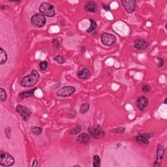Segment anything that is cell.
<instances>
[{
	"label": "cell",
	"mask_w": 167,
	"mask_h": 167,
	"mask_svg": "<svg viewBox=\"0 0 167 167\" xmlns=\"http://www.w3.org/2000/svg\"><path fill=\"white\" fill-rule=\"evenodd\" d=\"M93 166L94 167H99L101 166V159L97 155H95L93 157Z\"/></svg>",
	"instance_id": "cell-22"
},
{
	"label": "cell",
	"mask_w": 167,
	"mask_h": 167,
	"mask_svg": "<svg viewBox=\"0 0 167 167\" xmlns=\"http://www.w3.org/2000/svg\"><path fill=\"white\" fill-rule=\"evenodd\" d=\"M37 88H35L32 89V90H29L27 91H24V92L20 93L19 95L20 99H25L33 97L34 94H35V91L37 90Z\"/></svg>",
	"instance_id": "cell-16"
},
{
	"label": "cell",
	"mask_w": 167,
	"mask_h": 167,
	"mask_svg": "<svg viewBox=\"0 0 167 167\" xmlns=\"http://www.w3.org/2000/svg\"><path fill=\"white\" fill-rule=\"evenodd\" d=\"M85 9L89 13H96L97 11V4L95 1H88L85 5Z\"/></svg>",
	"instance_id": "cell-13"
},
{
	"label": "cell",
	"mask_w": 167,
	"mask_h": 167,
	"mask_svg": "<svg viewBox=\"0 0 167 167\" xmlns=\"http://www.w3.org/2000/svg\"><path fill=\"white\" fill-rule=\"evenodd\" d=\"M101 41L105 46H110L116 42V37L113 34L109 33H103L101 36Z\"/></svg>",
	"instance_id": "cell-6"
},
{
	"label": "cell",
	"mask_w": 167,
	"mask_h": 167,
	"mask_svg": "<svg viewBox=\"0 0 167 167\" xmlns=\"http://www.w3.org/2000/svg\"><path fill=\"white\" fill-rule=\"evenodd\" d=\"M125 129L124 127H118L110 130V132H116V133H121V132H123L125 131Z\"/></svg>",
	"instance_id": "cell-27"
},
{
	"label": "cell",
	"mask_w": 167,
	"mask_h": 167,
	"mask_svg": "<svg viewBox=\"0 0 167 167\" xmlns=\"http://www.w3.org/2000/svg\"><path fill=\"white\" fill-rule=\"evenodd\" d=\"M82 131V127L80 125H76L75 128L71 130L70 133L72 135H78Z\"/></svg>",
	"instance_id": "cell-24"
},
{
	"label": "cell",
	"mask_w": 167,
	"mask_h": 167,
	"mask_svg": "<svg viewBox=\"0 0 167 167\" xmlns=\"http://www.w3.org/2000/svg\"><path fill=\"white\" fill-rule=\"evenodd\" d=\"M46 22V18L45 16L41 13H37L33 15L31 18V23L33 26L36 27H41L44 26Z\"/></svg>",
	"instance_id": "cell-4"
},
{
	"label": "cell",
	"mask_w": 167,
	"mask_h": 167,
	"mask_svg": "<svg viewBox=\"0 0 167 167\" xmlns=\"http://www.w3.org/2000/svg\"><path fill=\"white\" fill-rule=\"evenodd\" d=\"M148 46V42L143 39L138 38L134 41V47L138 50H143L147 48Z\"/></svg>",
	"instance_id": "cell-11"
},
{
	"label": "cell",
	"mask_w": 167,
	"mask_h": 167,
	"mask_svg": "<svg viewBox=\"0 0 167 167\" xmlns=\"http://www.w3.org/2000/svg\"><path fill=\"white\" fill-rule=\"evenodd\" d=\"M89 107H90V106H89V104L87 103L82 104L80 107V110H79L80 112L82 114H84L86 113H87L89 110Z\"/></svg>",
	"instance_id": "cell-19"
},
{
	"label": "cell",
	"mask_w": 167,
	"mask_h": 167,
	"mask_svg": "<svg viewBox=\"0 0 167 167\" xmlns=\"http://www.w3.org/2000/svg\"><path fill=\"white\" fill-rule=\"evenodd\" d=\"M150 137H148V134H142L138 135L136 137V140L138 143L142 144H149V138Z\"/></svg>",
	"instance_id": "cell-14"
},
{
	"label": "cell",
	"mask_w": 167,
	"mask_h": 167,
	"mask_svg": "<svg viewBox=\"0 0 167 167\" xmlns=\"http://www.w3.org/2000/svg\"><path fill=\"white\" fill-rule=\"evenodd\" d=\"M16 111L22 117L25 122H27L32 115V111L29 108L22 106V105H18L16 107Z\"/></svg>",
	"instance_id": "cell-8"
},
{
	"label": "cell",
	"mask_w": 167,
	"mask_h": 167,
	"mask_svg": "<svg viewBox=\"0 0 167 167\" xmlns=\"http://www.w3.org/2000/svg\"><path fill=\"white\" fill-rule=\"evenodd\" d=\"M54 60L56 61L59 64H63L66 62V59L60 55H55L54 58Z\"/></svg>",
	"instance_id": "cell-23"
},
{
	"label": "cell",
	"mask_w": 167,
	"mask_h": 167,
	"mask_svg": "<svg viewBox=\"0 0 167 167\" xmlns=\"http://www.w3.org/2000/svg\"><path fill=\"white\" fill-rule=\"evenodd\" d=\"M48 66V63L46 61H42L39 63V68L41 71H45L47 69Z\"/></svg>",
	"instance_id": "cell-26"
},
{
	"label": "cell",
	"mask_w": 167,
	"mask_h": 167,
	"mask_svg": "<svg viewBox=\"0 0 167 167\" xmlns=\"http://www.w3.org/2000/svg\"><path fill=\"white\" fill-rule=\"evenodd\" d=\"M165 154V148L161 144H159L157 149V157L156 161L154 163V166L158 167L161 165Z\"/></svg>",
	"instance_id": "cell-10"
},
{
	"label": "cell",
	"mask_w": 167,
	"mask_h": 167,
	"mask_svg": "<svg viewBox=\"0 0 167 167\" xmlns=\"http://www.w3.org/2000/svg\"><path fill=\"white\" fill-rule=\"evenodd\" d=\"M76 91V88L73 86H64L58 89L56 92V95L61 97H67L72 95Z\"/></svg>",
	"instance_id": "cell-7"
},
{
	"label": "cell",
	"mask_w": 167,
	"mask_h": 167,
	"mask_svg": "<svg viewBox=\"0 0 167 167\" xmlns=\"http://www.w3.org/2000/svg\"><path fill=\"white\" fill-rule=\"evenodd\" d=\"M37 160L35 159V160L33 161V164L32 165V166H37Z\"/></svg>",
	"instance_id": "cell-32"
},
{
	"label": "cell",
	"mask_w": 167,
	"mask_h": 167,
	"mask_svg": "<svg viewBox=\"0 0 167 167\" xmlns=\"http://www.w3.org/2000/svg\"><path fill=\"white\" fill-rule=\"evenodd\" d=\"M142 91L144 93H148L151 90V87L149 84H145L142 88Z\"/></svg>",
	"instance_id": "cell-28"
},
{
	"label": "cell",
	"mask_w": 167,
	"mask_h": 167,
	"mask_svg": "<svg viewBox=\"0 0 167 167\" xmlns=\"http://www.w3.org/2000/svg\"><path fill=\"white\" fill-rule=\"evenodd\" d=\"M77 141L80 144H88L90 141V135L86 133L80 134L77 138Z\"/></svg>",
	"instance_id": "cell-15"
},
{
	"label": "cell",
	"mask_w": 167,
	"mask_h": 167,
	"mask_svg": "<svg viewBox=\"0 0 167 167\" xmlns=\"http://www.w3.org/2000/svg\"><path fill=\"white\" fill-rule=\"evenodd\" d=\"M164 103H165V104H166V99H165V101H164Z\"/></svg>",
	"instance_id": "cell-33"
},
{
	"label": "cell",
	"mask_w": 167,
	"mask_h": 167,
	"mask_svg": "<svg viewBox=\"0 0 167 167\" xmlns=\"http://www.w3.org/2000/svg\"><path fill=\"white\" fill-rule=\"evenodd\" d=\"M149 101L148 99L144 96H140L138 97L137 100V104L139 110H144L148 107Z\"/></svg>",
	"instance_id": "cell-12"
},
{
	"label": "cell",
	"mask_w": 167,
	"mask_h": 167,
	"mask_svg": "<svg viewBox=\"0 0 167 167\" xmlns=\"http://www.w3.org/2000/svg\"><path fill=\"white\" fill-rule=\"evenodd\" d=\"M103 9H104V10L107 11H109L110 10V5H103Z\"/></svg>",
	"instance_id": "cell-31"
},
{
	"label": "cell",
	"mask_w": 167,
	"mask_h": 167,
	"mask_svg": "<svg viewBox=\"0 0 167 167\" xmlns=\"http://www.w3.org/2000/svg\"><path fill=\"white\" fill-rule=\"evenodd\" d=\"M39 11L42 14L47 17H54L55 14L54 6L46 2L41 4L39 7Z\"/></svg>",
	"instance_id": "cell-2"
},
{
	"label": "cell",
	"mask_w": 167,
	"mask_h": 167,
	"mask_svg": "<svg viewBox=\"0 0 167 167\" xmlns=\"http://www.w3.org/2000/svg\"><path fill=\"white\" fill-rule=\"evenodd\" d=\"M0 165L2 166H11L14 165L15 160L9 153L1 151L0 153Z\"/></svg>",
	"instance_id": "cell-3"
},
{
	"label": "cell",
	"mask_w": 167,
	"mask_h": 167,
	"mask_svg": "<svg viewBox=\"0 0 167 167\" xmlns=\"http://www.w3.org/2000/svg\"><path fill=\"white\" fill-rule=\"evenodd\" d=\"M31 131L35 135H39L42 133V129L38 126H33L31 127Z\"/></svg>",
	"instance_id": "cell-20"
},
{
	"label": "cell",
	"mask_w": 167,
	"mask_h": 167,
	"mask_svg": "<svg viewBox=\"0 0 167 167\" xmlns=\"http://www.w3.org/2000/svg\"><path fill=\"white\" fill-rule=\"evenodd\" d=\"M8 59L7 54L3 48H0V64L4 65L5 63L7 62Z\"/></svg>",
	"instance_id": "cell-18"
},
{
	"label": "cell",
	"mask_w": 167,
	"mask_h": 167,
	"mask_svg": "<svg viewBox=\"0 0 167 167\" xmlns=\"http://www.w3.org/2000/svg\"><path fill=\"white\" fill-rule=\"evenodd\" d=\"M89 135L94 138H101L105 136V131L101 126L97 125V127H89L88 129Z\"/></svg>",
	"instance_id": "cell-5"
},
{
	"label": "cell",
	"mask_w": 167,
	"mask_h": 167,
	"mask_svg": "<svg viewBox=\"0 0 167 167\" xmlns=\"http://www.w3.org/2000/svg\"><path fill=\"white\" fill-rule=\"evenodd\" d=\"M40 75L36 70H33L30 75L24 76L20 81V86L24 88H30L35 86L39 82Z\"/></svg>",
	"instance_id": "cell-1"
},
{
	"label": "cell",
	"mask_w": 167,
	"mask_h": 167,
	"mask_svg": "<svg viewBox=\"0 0 167 167\" xmlns=\"http://www.w3.org/2000/svg\"><path fill=\"white\" fill-rule=\"evenodd\" d=\"M90 26H89V28L87 30V32L88 33H91L94 32V31L95 30V29L97 28V22H95V20H94V19H90Z\"/></svg>",
	"instance_id": "cell-21"
},
{
	"label": "cell",
	"mask_w": 167,
	"mask_h": 167,
	"mask_svg": "<svg viewBox=\"0 0 167 167\" xmlns=\"http://www.w3.org/2000/svg\"><path fill=\"white\" fill-rule=\"evenodd\" d=\"M121 2L128 13H132L135 11L137 7V2L135 0H122Z\"/></svg>",
	"instance_id": "cell-9"
},
{
	"label": "cell",
	"mask_w": 167,
	"mask_h": 167,
	"mask_svg": "<svg viewBox=\"0 0 167 167\" xmlns=\"http://www.w3.org/2000/svg\"><path fill=\"white\" fill-rule=\"evenodd\" d=\"M90 75V71L86 68H83L82 69L79 71L78 72V76L80 79H87Z\"/></svg>",
	"instance_id": "cell-17"
},
{
	"label": "cell",
	"mask_w": 167,
	"mask_h": 167,
	"mask_svg": "<svg viewBox=\"0 0 167 167\" xmlns=\"http://www.w3.org/2000/svg\"><path fill=\"white\" fill-rule=\"evenodd\" d=\"M52 46L55 49H59L60 47V43L58 39H54L52 41Z\"/></svg>",
	"instance_id": "cell-29"
},
{
	"label": "cell",
	"mask_w": 167,
	"mask_h": 167,
	"mask_svg": "<svg viewBox=\"0 0 167 167\" xmlns=\"http://www.w3.org/2000/svg\"><path fill=\"white\" fill-rule=\"evenodd\" d=\"M7 94L6 91L4 88L0 89V99H1V101L2 102L5 101L6 99H7Z\"/></svg>",
	"instance_id": "cell-25"
},
{
	"label": "cell",
	"mask_w": 167,
	"mask_h": 167,
	"mask_svg": "<svg viewBox=\"0 0 167 167\" xmlns=\"http://www.w3.org/2000/svg\"><path fill=\"white\" fill-rule=\"evenodd\" d=\"M157 60L159 61L158 63V67H162L164 66V63H165V61H164L163 59L162 58H157Z\"/></svg>",
	"instance_id": "cell-30"
}]
</instances>
